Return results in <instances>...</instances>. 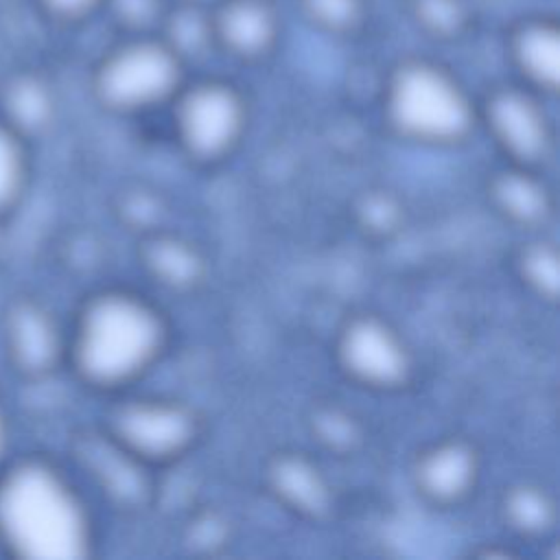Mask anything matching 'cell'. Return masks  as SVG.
<instances>
[{
  "label": "cell",
  "instance_id": "cell-5",
  "mask_svg": "<svg viewBox=\"0 0 560 560\" xmlns=\"http://www.w3.org/2000/svg\"><path fill=\"white\" fill-rule=\"evenodd\" d=\"M173 105V129L179 144L197 160L230 153L247 127V101L225 79L206 77L184 83Z\"/></svg>",
  "mask_w": 560,
  "mask_h": 560
},
{
  "label": "cell",
  "instance_id": "cell-17",
  "mask_svg": "<svg viewBox=\"0 0 560 560\" xmlns=\"http://www.w3.org/2000/svg\"><path fill=\"white\" fill-rule=\"evenodd\" d=\"M492 197L501 212L521 223L540 221L549 210L545 188L521 168L499 173L492 184Z\"/></svg>",
  "mask_w": 560,
  "mask_h": 560
},
{
  "label": "cell",
  "instance_id": "cell-6",
  "mask_svg": "<svg viewBox=\"0 0 560 560\" xmlns=\"http://www.w3.org/2000/svg\"><path fill=\"white\" fill-rule=\"evenodd\" d=\"M197 433L195 416L175 400H129L114 416V442L138 462L177 457Z\"/></svg>",
  "mask_w": 560,
  "mask_h": 560
},
{
  "label": "cell",
  "instance_id": "cell-15",
  "mask_svg": "<svg viewBox=\"0 0 560 560\" xmlns=\"http://www.w3.org/2000/svg\"><path fill=\"white\" fill-rule=\"evenodd\" d=\"M413 26L429 39L448 44L464 39L475 24L470 0H405Z\"/></svg>",
  "mask_w": 560,
  "mask_h": 560
},
{
  "label": "cell",
  "instance_id": "cell-11",
  "mask_svg": "<svg viewBox=\"0 0 560 560\" xmlns=\"http://www.w3.org/2000/svg\"><path fill=\"white\" fill-rule=\"evenodd\" d=\"M4 341L11 361L24 374H44L63 354V337L55 317L37 302H15L4 317Z\"/></svg>",
  "mask_w": 560,
  "mask_h": 560
},
{
  "label": "cell",
  "instance_id": "cell-22",
  "mask_svg": "<svg viewBox=\"0 0 560 560\" xmlns=\"http://www.w3.org/2000/svg\"><path fill=\"white\" fill-rule=\"evenodd\" d=\"M505 512L514 523V527L523 532H540L551 523V516H553V508L547 494L532 486L514 488L508 494Z\"/></svg>",
  "mask_w": 560,
  "mask_h": 560
},
{
  "label": "cell",
  "instance_id": "cell-26",
  "mask_svg": "<svg viewBox=\"0 0 560 560\" xmlns=\"http://www.w3.org/2000/svg\"><path fill=\"white\" fill-rule=\"evenodd\" d=\"M171 2H188V4H206V7H212L217 0H171Z\"/></svg>",
  "mask_w": 560,
  "mask_h": 560
},
{
  "label": "cell",
  "instance_id": "cell-10",
  "mask_svg": "<svg viewBox=\"0 0 560 560\" xmlns=\"http://www.w3.org/2000/svg\"><path fill=\"white\" fill-rule=\"evenodd\" d=\"M505 52L523 85L553 94L560 81V28L551 15H523L505 33Z\"/></svg>",
  "mask_w": 560,
  "mask_h": 560
},
{
  "label": "cell",
  "instance_id": "cell-12",
  "mask_svg": "<svg viewBox=\"0 0 560 560\" xmlns=\"http://www.w3.org/2000/svg\"><path fill=\"white\" fill-rule=\"evenodd\" d=\"M418 488L433 501L451 503L468 494L477 477V455L464 442H442L422 453Z\"/></svg>",
  "mask_w": 560,
  "mask_h": 560
},
{
  "label": "cell",
  "instance_id": "cell-18",
  "mask_svg": "<svg viewBox=\"0 0 560 560\" xmlns=\"http://www.w3.org/2000/svg\"><path fill=\"white\" fill-rule=\"evenodd\" d=\"M295 7L306 24L330 37H352L370 18L368 0H295Z\"/></svg>",
  "mask_w": 560,
  "mask_h": 560
},
{
  "label": "cell",
  "instance_id": "cell-3",
  "mask_svg": "<svg viewBox=\"0 0 560 560\" xmlns=\"http://www.w3.org/2000/svg\"><path fill=\"white\" fill-rule=\"evenodd\" d=\"M383 114L398 136L438 147L462 142L479 118L459 77L429 57H405L389 70Z\"/></svg>",
  "mask_w": 560,
  "mask_h": 560
},
{
  "label": "cell",
  "instance_id": "cell-14",
  "mask_svg": "<svg viewBox=\"0 0 560 560\" xmlns=\"http://www.w3.org/2000/svg\"><path fill=\"white\" fill-rule=\"evenodd\" d=\"M276 492L295 510L306 514L324 512L328 505V486L319 470L302 457L284 455L271 468Z\"/></svg>",
  "mask_w": 560,
  "mask_h": 560
},
{
  "label": "cell",
  "instance_id": "cell-19",
  "mask_svg": "<svg viewBox=\"0 0 560 560\" xmlns=\"http://www.w3.org/2000/svg\"><path fill=\"white\" fill-rule=\"evenodd\" d=\"M28 182V153L24 133L0 120V214L11 210Z\"/></svg>",
  "mask_w": 560,
  "mask_h": 560
},
{
  "label": "cell",
  "instance_id": "cell-25",
  "mask_svg": "<svg viewBox=\"0 0 560 560\" xmlns=\"http://www.w3.org/2000/svg\"><path fill=\"white\" fill-rule=\"evenodd\" d=\"M9 440H11V429H9V420H7V413L0 405V462L4 459V453L9 448Z\"/></svg>",
  "mask_w": 560,
  "mask_h": 560
},
{
  "label": "cell",
  "instance_id": "cell-16",
  "mask_svg": "<svg viewBox=\"0 0 560 560\" xmlns=\"http://www.w3.org/2000/svg\"><path fill=\"white\" fill-rule=\"evenodd\" d=\"M4 107V120L20 133H26L48 125L55 109V98L46 81L33 74H22L7 85Z\"/></svg>",
  "mask_w": 560,
  "mask_h": 560
},
{
  "label": "cell",
  "instance_id": "cell-4",
  "mask_svg": "<svg viewBox=\"0 0 560 560\" xmlns=\"http://www.w3.org/2000/svg\"><path fill=\"white\" fill-rule=\"evenodd\" d=\"M186 66L158 33L122 35L98 57L92 92L109 112H149L177 96L186 83Z\"/></svg>",
  "mask_w": 560,
  "mask_h": 560
},
{
  "label": "cell",
  "instance_id": "cell-23",
  "mask_svg": "<svg viewBox=\"0 0 560 560\" xmlns=\"http://www.w3.org/2000/svg\"><path fill=\"white\" fill-rule=\"evenodd\" d=\"M523 278L545 298L553 300L558 293V256L547 243H534L521 258Z\"/></svg>",
  "mask_w": 560,
  "mask_h": 560
},
{
  "label": "cell",
  "instance_id": "cell-8",
  "mask_svg": "<svg viewBox=\"0 0 560 560\" xmlns=\"http://www.w3.org/2000/svg\"><path fill=\"white\" fill-rule=\"evenodd\" d=\"M479 118L486 120L494 142L521 166L540 162L551 147V127L527 85H499L488 92Z\"/></svg>",
  "mask_w": 560,
  "mask_h": 560
},
{
  "label": "cell",
  "instance_id": "cell-21",
  "mask_svg": "<svg viewBox=\"0 0 560 560\" xmlns=\"http://www.w3.org/2000/svg\"><path fill=\"white\" fill-rule=\"evenodd\" d=\"M171 0H105L103 13L112 18L120 35L158 33Z\"/></svg>",
  "mask_w": 560,
  "mask_h": 560
},
{
  "label": "cell",
  "instance_id": "cell-2",
  "mask_svg": "<svg viewBox=\"0 0 560 560\" xmlns=\"http://www.w3.org/2000/svg\"><path fill=\"white\" fill-rule=\"evenodd\" d=\"M164 341V319L147 300L127 291H103L83 304L68 354L83 381L112 389L147 372Z\"/></svg>",
  "mask_w": 560,
  "mask_h": 560
},
{
  "label": "cell",
  "instance_id": "cell-20",
  "mask_svg": "<svg viewBox=\"0 0 560 560\" xmlns=\"http://www.w3.org/2000/svg\"><path fill=\"white\" fill-rule=\"evenodd\" d=\"M147 265L162 282L173 287L195 282L201 271V260L195 249L177 238L153 241L147 252Z\"/></svg>",
  "mask_w": 560,
  "mask_h": 560
},
{
  "label": "cell",
  "instance_id": "cell-13",
  "mask_svg": "<svg viewBox=\"0 0 560 560\" xmlns=\"http://www.w3.org/2000/svg\"><path fill=\"white\" fill-rule=\"evenodd\" d=\"M158 35L164 37L168 42V46L186 63L195 57L206 55L208 50H214L210 7L188 4V2H171Z\"/></svg>",
  "mask_w": 560,
  "mask_h": 560
},
{
  "label": "cell",
  "instance_id": "cell-24",
  "mask_svg": "<svg viewBox=\"0 0 560 560\" xmlns=\"http://www.w3.org/2000/svg\"><path fill=\"white\" fill-rule=\"evenodd\" d=\"M37 7L61 24H79L101 13L105 0H35Z\"/></svg>",
  "mask_w": 560,
  "mask_h": 560
},
{
  "label": "cell",
  "instance_id": "cell-1",
  "mask_svg": "<svg viewBox=\"0 0 560 560\" xmlns=\"http://www.w3.org/2000/svg\"><path fill=\"white\" fill-rule=\"evenodd\" d=\"M0 542L22 560H79L90 553L85 503L59 468L22 459L0 472Z\"/></svg>",
  "mask_w": 560,
  "mask_h": 560
},
{
  "label": "cell",
  "instance_id": "cell-7",
  "mask_svg": "<svg viewBox=\"0 0 560 560\" xmlns=\"http://www.w3.org/2000/svg\"><path fill=\"white\" fill-rule=\"evenodd\" d=\"M337 357L348 376L374 389L398 387L411 372L407 343L376 315H359L343 326Z\"/></svg>",
  "mask_w": 560,
  "mask_h": 560
},
{
  "label": "cell",
  "instance_id": "cell-9",
  "mask_svg": "<svg viewBox=\"0 0 560 560\" xmlns=\"http://www.w3.org/2000/svg\"><path fill=\"white\" fill-rule=\"evenodd\" d=\"M214 50L241 63H258L282 42L284 20L276 0H217L210 7Z\"/></svg>",
  "mask_w": 560,
  "mask_h": 560
}]
</instances>
